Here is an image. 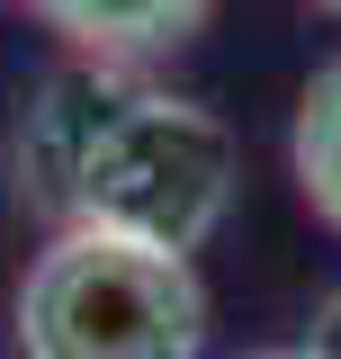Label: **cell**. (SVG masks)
<instances>
[{"label":"cell","mask_w":341,"mask_h":359,"mask_svg":"<svg viewBox=\"0 0 341 359\" xmlns=\"http://www.w3.org/2000/svg\"><path fill=\"white\" fill-rule=\"evenodd\" d=\"M18 189L54 224L198 252L234 207V126L207 99L144 90L126 63H81L27 108Z\"/></svg>","instance_id":"cell-1"},{"label":"cell","mask_w":341,"mask_h":359,"mask_svg":"<svg viewBox=\"0 0 341 359\" xmlns=\"http://www.w3.org/2000/svg\"><path fill=\"white\" fill-rule=\"evenodd\" d=\"M207 287L189 252L63 224L18 278V359H198Z\"/></svg>","instance_id":"cell-2"},{"label":"cell","mask_w":341,"mask_h":359,"mask_svg":"<svg viewBox=\"0 0 341 359\" xmlns=\"http://www.w3.org/2000/svg\"><path fill=\"white\" fill-rule=\"evenodd\" d=\"M45 18V36H63L81 63H153V54H180V45L207 27L215 0H27Z\"/></svg>","instance_id":"cell-3"},{"label":"cell","mask_w":341,"mask_h":359,"mask_svg":"<svg viewBox=\"0 0 341 359\" xmlns=\"http://www.w3.org/2000/svg\"><path fill=\"white\" fill-rule=\"evenodd\" d=\"M288 171H297L305 207L341 233V63H323L297 99V126H288Z\"/></svg>","instance_id":"cell-4"},{"label":"cell","mask_w":341,"mask_h":359,"mask_svg":"<svg viewBox=\"0 0 341 359\" xmlns=\"http://www.w3.org/2000/svg\"><path fill=\"white\" fill-rule=\"evenodd\" d=\"M297 351H305V359H341V297H323V306H314V323H305Z\"/></svg>","instance_id":"cell-5"},{"label":"cell","mask_w":341,"mask_h":359,"mask_svg":"<svg viewBox=\"0 0 341 359\" xmlns=\"http://www.w3.org/2000/svg\"><path fill=\"white\" fill-rule=\"evenodd\" d=\"M252 359H305V351H252Z\"/></svg>","instance_id":"cell-6"},{"label":"cell","mask_w":341,"mask_h":359,"mask_svg":"<svg viewBox=\"0 0 341 359\" xmlns=\"http://www.w3.org/2000/svg\"><path fill=\"white\" fill-rule=\"evenodd\" d=\"M314 9H333V18H341V0H314Z\"/></svg>","instance_id":"cell-7"}]
</instances>
